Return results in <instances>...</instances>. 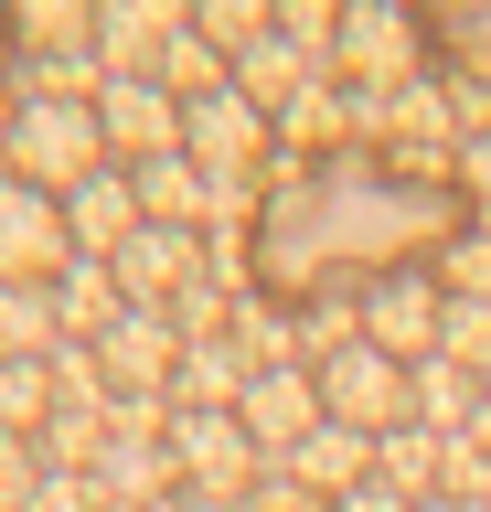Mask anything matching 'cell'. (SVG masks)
I'll list each match as a JSON object with an SVG mask.
<instances>
[{
  "label": "cell",
  "mask_w": 491,
  "mask_h": 512,
  "mask_svg": "<svg viewBox=\"0 0 491 512\" xmlns=\"http://www.w3.org/2000/svg\"><path fill=\"white\" fill-rule=\"evenodd\" d=\"M235 427H246V448H257L267 470H278V459H289V448L321 427V374H310V363L246 374V395H235Z\"/></svg>",
  "instance_id": "9c48e42d"
},
{
  "label": "cell",
  "mask_w": 491,
  "mask_h": 512,
  "mask_svg": "<svg viewBox=\"0 0 491 512\" xmlns=\"http://www.w3.org/2000/svg\"><path fill=\"white\" fill-rule=\"evenodd\" d=\"M43 427H54V374L43 363H0V438L33 448Z\"/></svg>",
  "instance_id": "5bb4252c"
},
{
  "label": "cell",
  "mask_w": 491,
  "mask_h": 512,
  "mask_svg": "<svg viewBox=\"0 0 491 512\" xmlns=\"http://www.w3.org/2000/svg\"><path fill=\"white\" fill-rule=\"evenodd\" d=\"M353 331L385 352V363H406V374H417V363H438V331H449V288L427 278V267H395V278H374V288H363Z\"/></svg>",
  "instance_id": "3957f363"
},
{
  "label": "cell",
  "mask_w": 491,
  "mask_h": 512,
  "mask_svg": "<svg viewBox=\"0 0 491 512\" xmlns=\"http://www.w3.org/2000/svg\"><path fill=\"white\" fill-rule=\"evenodd\" d=\"M33 491H43V459L22 438H0V512H33Z\"/></svg>",
  "instance_id": "2e32d148"
},
{
  "label": "cell",
  "mask_w": 491,
  "mask_h": 512,
  "mask_svg": "<svg viewBox=\"0 0 491 512\" xmlns=\"http://www.w3.org/2000/svg\"><path fill=\"white\" fill-rule=\"evenodd\" d=\"M171 470H182V491H203V502H246L267 459L246 448V427H235V416L171 406Z\"/></svg>",
  "instance_id": "8992f818"
},
{
  "label": "cell",
  "mask_w": 491,
  "mask_h": 512,
  "mask_svg": "<svg viewBox=\"0 0 491 512\" xmlns=\"http://www.w3.org/2000/svg\"><path fill=\"white\" fill-rule=\"evenodd\" d=\"M65 267H75V224H65V203L0 171V288H54Z\"/></svg>",
  "instance_id": "5b68a950"
},
{
  "label": "cell",
  "mask_w": 491,
  "mask_h": 512,
  "mask_svg": "<svg viewBox=\"0 0 491 512\" xmlns=\"http://www.w3.org/2000/svg\"><path fill=\"white\" fill-rule=\"evenodd\" d=\"M97 128H107V160L139 171V160H171L182 150V96L161 75H107L97 86Z\"/></svg>",
  "instance_id": "ba28073f"
},
{
  "label": "cell",
  "mask_w": 491,
  "mask_h": 512,
  "mask_svg": "<svg viewBox=\"0 0 491 512\" xmlns=\"http://www.w3.org/2000/svg\"><path fill=\"white\" fill-rule=\"evenodd\" d=\"M182 160L193 171H214V182H267V160H278V118H267L257 96H235V86H214L203 107H182Z\"/></svg>",
  "instance_id": "7a4b0ae2"
},
{
  "label": "cell",
  "mask_w": 491,
  "mask_h": 512,
  "mask_svg": "<svg viewBox=\"0 0 491 512\" xmlns=\"http://www.w3.org/2000/svg\"><path fill=\"white\" fill-rule=\"evenodd\" d=\"M310 374H321V416L331 427H353V438H395V427H406V363H385L363 331L342 352H321Z\"/></svg>",
  "instance_id": "277c9868"
},
{
  "label": "cell",
  "mask_w": 491,
  "mask_h": 512,
  "mask_svg": "<svg viewBox=\"0 0 491 512\" xmlns=\"http://www.w3.org/2000/svg\"><path fill=\"white\" fill-rule=\"evenodd\" d=\"M278 470H289L299 491H310V502L331 512V502H353L363 480H374V438H353V427H331V416H321V427H310V438H299L289 459H278Z\"/></svg>",
  "instance_id": "8fae6325"
},
{
  "label": "cell",
  "mask_w": 491,
  "mask_h": 512,
  "mask_svg": "<svg viewBox=\"0 0 491 512\" xmlns=\"http://www.w3.org/2000/svg\"><path fill=\"white\" fill-rule=\"evenodd\" d=\"M0 160H11V182H33V192H86L107 171V128L86 96H22L11 107V128H0Z\"/></svg>",
  "instance_id": "6da1fadb"
},
{
  "label": "cell",
  "mask_w": 491,
  "mask_h": 512,
  "mask_svg": "<svg viewBox=\"0 0 491 512\" xmlns=\"http://www.w3.org/2000/svg\"><path fill=\"white\" fill-rule=\"evenodd\" d=\"M331 512H417V502H406V491H385V480H363L353 502H331Z\"/></svg>",
  "instance_id": "e0dca14e"
},
{
  "label": "cell",
  "mask_w": 491,
  "mask_h": 512,
  "mask_svg": "<svg viewBox=\"0 0 491 512\" xmlns=\"http://www.w3.org/2000/svg\"><path fill=\"white\" fill-rule=\"evenodd\" d=\"M470 448H481V459H491V395H481V416H470Z\"/></svg>",
  "instance_id": "d6986e66"
},
{
  "label": "cell",
  "mask_w": 491,
  "mask_h": 512,
  "mask_svg": "<svg viewBox=\"0 0 491 512\" xmlns=\"http://www.w3.org/2000/svg\"><path fill=\"white\" fill-rule=\"evenodd\" d=\"M331 75H342L353 96H374V107H385L395 86H417V75H427V64H417V22H406V11H385V0H374V11H342Z\"/></svg>",
  "instance_id": "52a82bcc"
},
{
  "label": "cell",
  "mask_w": 491,
  "mask_h": 512,
  "mask_svg": "<svg viewBox=\"0 0 491 512\" xmlns=\"http://www.w3.org/2000/svg\"><path fill=\"white\" fill-rule=\"evenodd\" d=\"M449 182L470 192V203H481V235H491V128H470V139H459V160H449Z\"/></svg>",
  "instance_id": "9a60e30c"
},
{
  "label": "cell",
  "mask_w": 491,
  "mask_h": 512,
  "mask_svg": "<svg viewBox=\"0 0 491 512\" xmlns=\"http://www.w3.org/2000/svg\"><path fill=\"white\" fill-rule=\"evenodd\" d=\"M65 224H75V256H97V267H107V256L139 235V192H129V171L107 160L86 192H65Z\"/></svg>",
  "instance_id": "7c38bea8"
},
{
  "label": "cell",
  "mask_w": 491,
  "mask_h": 512,
  "mask_svg": "<svg viewBox=\"0 0 491 512\" xmlns=\"http://www.w3.org/2000/svg\"><path fill=\"white\" fill-rule=\"evenodd\" d=\"M54 352H65L54 288H0V363H54Z\"/></svg>",
  "instance_id": "4fadbf2b"
},
{
  "label": "cell",
  "mask_w": 491,
  "mask_h": 512,
  "mask_svg": "<svg viewBox=\"0 0 491 512\" xmlns=\"http://www.w3.org/2000/svg\"><path fill=\"white\" fill-rule=\"evenodd\" d=\"M150 512H235V502H203V491H171V502H150Z\"/></svg>",
  "instance_id": "ac0fdd59"
},
{
  "label": "cell",
  "mask_w": 491,
  "mask_h": 512,
  "mask_svg": "<svg viewBox=\"0 0 491 512\" xmlns=\"http://www.w3.org/2000/svg\"><path fill=\"white\" fill-rule=\"evenodd\" d=\"M97 363H107V395H171V374H182V320L171 310H129L97 342Z\"/></svg>",
  "instance_id": "30bf717a"
}]
</instances>
